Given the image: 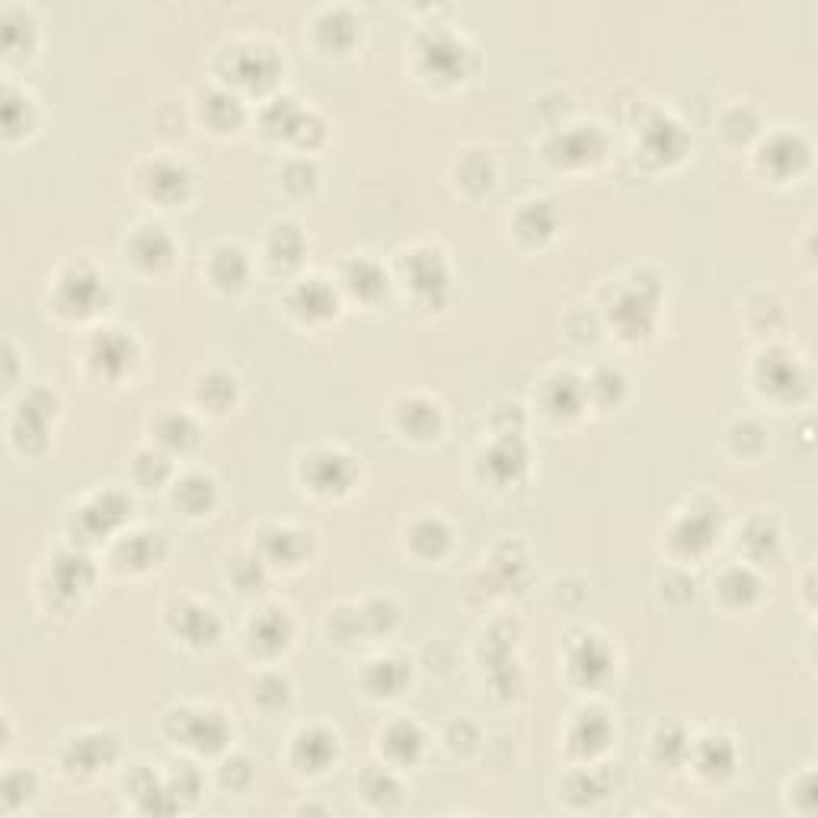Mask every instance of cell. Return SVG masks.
<instances>
[{"label": "cell", "mask_w": 818, "mask_h": 818, "mask_svg": "<svg viewBox=\"0 0 818 818\" xmlns=\"http://www.w3.org/2000/svg\"><path fill=\"white\" fill-rule=\"evenodd\" d=\"M310 480L317 489H342L352 480V467L342 454H317L310 461Z\"/></svg>", "instance_id": "cell-1"}, {"label": "cell", "mask_w": 818, "mask_h": 818, "mask_svg": "<svg viewBox=\"0 0 818 818\" xmlns=\"http://www.w3.org/2000/svg\"><path fill=\"white\" fill-rule=\"evenodd\" d=\"M301 307L307 310V314H330V307H333V294L326 291L320 282H307V285L301 288Z\"/></svg>", "instance_id": "cell-15"}, {"label": "cell", "mask_w": 818, "mask_h": 818, "mask_svg": "<svg viewBox=\"0 0 818 818\" xmlns=\"http://www.w3.org/2000/svg\"><path fill=\"white\" fill-rule=\"evenodd\" d=\"M96 298H99V278L96 275H83V272H74V275L64 278L61 285V301L74 310H93Z\"/></svg>", "instance_id": "cell-3"}, {"label": "cell", "mask_w": 818, "mask_h": 818, "mask_svg": "<svg viewBox=\"0 0 818 818\" xmlns=\"http://www.w3.org/2000/svg\"><path fill=\"white\" fill-rule=\"evenodd\" d=\"M419 742H422V735L416 732V726H409V723H400V726H393L390 729V735H387V748L393 751L397 758H416V751H419Z\"/></svg>", "instance_id": "cell-12"}, {"label": "cell", "mask_w": 818, "mask_h": 818, "mask_svg": "<svg viewBox=\"0 0 818 818\" xmlns=\"http://www.w3.org/2000/svg\"><path fill=\"white\" fill-rule=\"evenodd\" d=\"M349 285L371 298V294H377L384 288V278L371 263H358V266H352V272H349Z\"/></svg>", "instance_id": "cell-14"}, {"label": "cell", "mask_w": 818, "mask_h": 818, "mask_svg": "<svg viewBox=\"0 0 818 818\" xmlns=\"http://www.w3.org/2000/svg\"><path fill=\"white\" fill-rule=\"evenodd\" d=\"M109 745H112V739H106V735H87V739L74 742V748H71L74 764L87 767V771H96V767L109 761L112 751H115V748H109Z\"/></svg>", "instance_id": "cell-5"}, {"label": "cell", "mask_w": 818, "mask_h": 818, "mask_svg": "<svg viewBox=\"0 0 818 818\" xmlns=\"http://www.w3.org/2000/svg\"><path fill=\"white\" fill-rule=\"evenodd\" d=\"M96 361L106 368L112 365V371L125 368L128 361H131V345H128L125 336H119V333L99 336V342H96Z\"/></svg>", "instance_id": "cell-8"}, {"label": "cell", "mask_w": 818, "mask_h": 818, "mask_svg": "<svg viewBox=\"0 0 818 818\" xmlns=\"http://www.w3.org/2000/svg\"><path fill=\"white\" fill-rule=\"evenodd\" d=\"M333 751H336L333 735H326V732H304L301 739H298V748H294V758H298L307 771H320V767L330 764Z\"/></svg>", "instance_id": "cell-2"}, {"label": "cell", "mask_w": 818, "mask_h": 818, "mask_svg": "<svg viewBox=\"0 0 818 818\" xmlns=\"http://www.w3.org/2000/svg\"><path fill=\"white\" fill-rule=\"evenodd\" d=\"M393 668H397V662H374V671H377V678H381V681L374 684L377 691L393 694L400 684H403V678H390V671H393Z\"/></svg>", "instance_id": "cell-18"}, {"label": "cell", "mask_w": 818, "mask_h": 818, "mask_svg": "<svg viewBox=\"0 0 818 818\" xmlns=\"http://www.w3.org/2000/svg\"><path fill=\"white\" fill-rule=\"evenodd\" d=\"M240 80L243 83H250V87H263V83H269L272 74H275V58L266 55V52H243L240 55Z\"/></svg>", "instance_id": "cell-6"}, {"label": "cell", "mask_w": 818, "mask_h": 818, "mask_svg": "<svg viewBox=\"0 0 818 818\" xmlns=\"http://www.w3.org/2000/svg\"><path fill=\"white\" fill-rule=\"evenodd\" d=\"M215 266H224V275H218V282L221 285H240L243 282V275H247V263H243V256L237 253V250H221L215 259Z\"/></svg>", "instance_id": "cell-16"}, {"label": "cell", "mask_w": 818, "mask_h": 818, "mask_svg": "<svg viewBox=\"0 0 818 818\" xmlns=\"http://www.w3.org/2000/svg\"><path fill=\"white\" fill-rule=\"evenodd\" d=\"M211 496H215V486L205 477H189L179 489H176V502H179L183 509H189L192 515L205 512L208 505H211Z\"/></svg>", "instance_id": "cell-7"}, {"label": "cell", "mask_w": 818, "mask_h": 818, "mask_svg": "<svg viewBox=\"0 0 818 818\" xmlns=\"http://www.w3.org/2000/svg\"><path fill=\"white\" fill-rule=\"evenodd\" d=\"M135 253L144 266H160L170 259V240L163 237L160 231H144L141 237L135 240Z\"/></svg>", "instance_id": "cell-9"}, {"label": "cell", "mask_w": 818, "mask_h": 818, "mask_svg": "<svg viewBox=\"0 0 818 818\" xmlns=\"http://www.w3.org/2000/svg\"><path fill=\"white\" fill-rule=\"evenodd\" d=\"M253 636L259 639L263 646H269V649H278V646H285V636H288V620L282 617V614L269 611L266 617H259L253 623Z\"/></svg>", "instance_id": "cell-11"}, {"label": "cell", "mask_w": 818, "mask_h": 818, "mask_svg": "<svg viewBox=\"0 0 818 818\" xmlns=\"http://www.w3.org/2000/svg\"><path fill=\"white\" fill-rule=\"evenodd\" d=\"M758 588V582L748 576V572H742V569H735V572H729V579H726V595L729 598H748L751 592Z\"/></svg>", "instance_id": "cell-17"}, {"label": "cell", "mask_w": 818, "mask_h": 818, "mask_svg": "<svg viewBox=\"0 0 818 818\" xmlns=\"http://www.w3.org/2000/svg\"><path fill=\"white\" fill-rule=\"evenodd\" d=\"M186 189V173L179 167H170V163H160L151 173V192H157L160 199H173Z\"/></svg>", "instance_id": "cell-10"}, {"label": "cell", "mask_w": 818, "mask_h": 818, "mask_svg": "<svg viewBox=\"0 0 818 818\" xmlns=\"http://www.w3.org/2000/svg\"><path fill=\"white\" fill-rule=\"evenodd\" d=\"M224 735H227V729H224V723L218 719L215 713H205V716H192L189 719V729H186V739L192 742V745L199 748H221Z\"/></svg>", "instance_id": "cell-4"}, {"label": "cell", "mask_w": 818, "mask_h": 818, "mask_svg": "<svg viewBox=\"0 0 818 818\" xmlns=\"http://www.w3.org/2000/svg\"><path fill=\"white\" fill-rule=\"evenodd\" d=\"M160 435H163L167 445L186 448L195 438V429H192V422L186 416H167V419L160 422Z\"/></svg>", "instance_id": "cell-13"}]
</instances>
